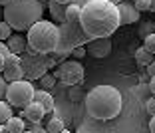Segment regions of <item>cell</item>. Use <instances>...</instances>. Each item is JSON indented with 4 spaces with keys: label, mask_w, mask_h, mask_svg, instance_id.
<instances>
[{
    "label": "cell",
    "mask_w": 155,
    "mask_h": 133,
    "mask_svg": "<svg viewBox=\"0 0 155 133\" xmlns=\"http://www.w3.org/2000/svg\"><path fill=\"white\" fill-rule=\"evenodd\" d=\"M80 24L91 40L94 38H110L121 26L117 6L111 4L110 0H94L90 4L82 6Z\"/></svg>",
    "instance_id": "cell-1"
},
{
    "label": "cell",
    "mask_w": 155,
    "mask_h": 133,
    "mask_svg": "<svg viewBox=\"0 0 155 133\" xmlns=\"http://www.w3.org/2000/svg\"><path fill=\"white\" fill-rule=\"evenodd\" d=\"M86 111L90 117L97 121H110L115 119L121 113L123 99L119 89L114 86H96L91 87V92L86 93Z\"/></svg>",
    "instance_id": "cell-2"
},
{
    "label": "cell",
    "mask_w": 155,
    "mask_h": 133,
    "mask_svg": "<svg viewBox=\"0 0 155 133\" xmlns=\"http://www.w3.org/2000/svg\"><path fill=\"white\" fill-rule=\"evenodd\" d=\"M44 16V2L42 0H10L2 8V18L12 26L16 32L30 30Z\"/></svg>",
    "instance_id": "cell-3"
},
{
    "label": "cell",
    "mask_w": 155,
    "mask_h": 133,
    "mask_svg": "<svg viewBox=\"0 0 155 133\" xmlns=\"http://www.w3.org/2000/svg\"><path fill=\"white\" fill-rule=\"evenodd\" d=\"M28 48L38 54H52L58 48L60 26L52 20H40L28 30Z\"/></svg>",
    "instance_id": "cell-4"
},
{
    "label": "cell",
    "mask_w": 155,
    "mask_h": 133,
    "mask_svg": "<svg viewBox=\"0 0 155 133\" xmlns=\"http://www.w3.org/2000/svg\"><path fill=\"white\" fill-rule=\"evenodd\" d=\"M91 38L86 34V30L82 28L80 20L78 22H62L60 24V40H58V48L52 54L56 58H66V56H72V52L80 46H87V42Z\"/></svg>",
    "instance_id": "cell-5"
},
{
    "label": "cell",
    "mask_w": 155,
    "mask_h": 133,
    "mask_svg": "<svg viewBox=\"0 0 155 133\" xmlns=\"http://www.w3.org/2000/svg\"><path fill=\"white\" fill-rule=\"evenodd\" d=\"M20 62L24 68V79H30V82L40 79L44 73H48L50 68L58 66V58L54 54H38L30 48L20 56Z\"/></svg>",
    "instance_id": "cell-6"
},
{
    "label": "cell",
    "mask_w": 155,
    "mask_h": 133,
    "mask_svg": "<svg viewBox=\"0 0 155 133\" xmlns=\"http://www.w3.org/2000/svg\"><path fill=\"white\" fill-rule=\"evenodd\" d=\"M34 83L30 79H18V82L8 83V89H6V97L4 99L8 101L12 107H18V109H24L28 103L34 101Z\"/></svg>",
    "instance_id": "cell-7"
},
{
    "label": "cell",
    "mask_w": 155,
    "mask_h": 133,
    "mask_svg": "<svg viewBox=\"0 0 155 133\" xmlns=\"http://www.w3.org/2000/svg\"><path fill=\"white\" fill-rule=\"evenodd\" d=\"M54 76L66 86H80L84 82V66L80 64L78 60H64L62 64L56 68Z\"/></svg>",
    "instance_id": "cell-8"
},
{
    "label": "cell",
    "mask_w": 155,
    "mask_h": 133,
    "mask_svg": "<svg viewBox=\"0 0 155 133\" xmlns=\"http://www.w3.org/2000/svg\"><path fill=\"white\" fill-rule=\"evenodd\" d=\"M2 76H4V79L8 83L18 82V79H24V68H22V62H20V56L12 54V52L6 56V64H4V72H2Z\"/></svg>",
    "instance_id": "cell-9"
},
{
    "label": "cell",
    "mask_w": 155,
    "mask_h": 133,
    "mask_svg": "<svg viewBox=\"0 0 155 133\" xmlns=\"http://www.w3.org/2000/svg\"><path fill=\"white\" fill-rule=\"evenodd\" d=\"M87 54H91L94 58H105L111 52V40L110 38H94L87 42Z\"/></svg>",
    "instance_id": "cell-10"
},
{
    "label": "cell",
    "mask_w": 155,
    "mask_h": 133,
    "mask_svg": "<svg viewBox=\"0 0 155 133\" xmlns=\"http://www.w3.org/2000/svg\"><path fill=\"white\" fill-rule=\"evenodd\" d=\"M117 12H119V22L121 24H135L139 22V10L135 8L133 4H129V2H121V4H117Z\"/></svg>",
    "instance_id": "cell-11"
},
{
    "label": "cell",
    "mask_w": 155,
    "mask_h": 133,
    "mask_svg": "<svg viewBox=\"0 0 155 133\" xmlns=\"http://www.w3.org/2000/svg\"><path fill=\"white\" fill-rule=\"evenodd\" d=\"M20 115H22L24 119H28L30 123H40V121L44 119V115H46V109L38 101H32V103H28V105L24 107Z\"/></svg>",
    "instance_id": "cell-12"
},
{
    "label": "cell",
    "mask_w": 155,
    "mask_h": 133,
    "mask_svg": "<svg viewBox=\"0 0 155 133\" xmlns=\"http://www.w3.org/2000/svg\"><path fill=\"white\" fill-rule=\"evenodd\" d=\"M6 46H8V50L12 52V54L22 56L24 52L28 50V40H26V36H20V34H12V36L6 40Z\"/></svg>",
    "instance_id": "cell-13"
},
{
    "label": "cell",
    "mask_w": 155,
    "mask_h": 133,
    "mask_svg": "<svg viewBox=\"0 0 155 133\" xmlns=\"http://www.w3.org/2000/svg\"><path fill=\"white\" fill-rule=\"evenodd\" d=\"M66 8H68V4H60L56 0H48V10H50V16L54 20V24L60 26L62 22H66Z\"/></svg>",
    "instance_id": "cell-14"
},
{
    "label": "cell",
    "mask_w": 155,
    "mask_h": 133,
    "mask_svg": "<svg viewBox=\"0 0 155 133\" xmlns=\"http://www.w3.org/2000/svg\"><path fill=\"white\" fill-rule=\"evenodd\" d=\"M34 101H38L42 107L46 109V113H52L54 111V97L48 89H36L34 93Z\"/></svg>",
    "instance_id": "cell-15"
},
{
    "label": "cell",
    "mask_w": 155,
    "mask_h": 133,
    "mask_svg": "<svg viewBox=\"0 0 155 133\" xmlns=\"http://www.w3.org/2000/svg\"><path fill=\"white\" fill-rule=\"evenodd\" d=\"M4 129L8 133H22L24 129H26V119H24V117H16V115H12V117L4 123Z\"/></svg>",
    "instance_id": "cell-16"
},
{
    "label": "cell",
    "mask_w": 155,
    "mask_h": 133,
    "mask_svg": "<svg viewBox=\"0 0 155 133\" xmlns=\"http://www.w3.org/2000/svg\"><path fill=\"white\" fill-rule=\"evenodd\" d=\"M153 60H155V56L151 54L149 50H145L143 46L135 50V62H137V66H145V68H147Z\"/></svg>",
    "instance_id": "cell-17"
},
{
    "label": "cell",
    "mask_w": 155,
    "mask_h": 133,
    "mask_svg": "<svg viewBox=\"0 0 155 133\" xmlns=\"http://www.w3.org/2000/svg\"><path fill=\"white\" fill-rule=\"evenodd\" d=\"M80 16H82V6L76 4V2L68 4V8H66V20L68 22H78Z\"/></svg>",
    "instance_id": "cell-18"
},
{
    "label": "cell",
    "mask_w": 155,
    "mask_h": 133,
    "mask_svg": "<svg viewBox=\"0 0 155 133\" xmlns=\"http://www.w3.org/2000/svg\"><path fill=\"white\" fill-rule=\"evenodd\" d=\"M46 129H48L50 133H60V131H64V129H66V125H64V121H62V117L54 115V117H50V119H48Z\"/></svg>",
    "instance_id": "cell-19"
},
{
    "label": "cell",
    "mask_w": 155,
    "mask_h": 133,
    "mask_svg": "<svg viewBox=\"0 0 155 133\" xmlns=\"http://www.w3.org/2000/svg\"><path fill=\"white\" fill-rule=\"evenodd\" d=\"M10 117H12V105L6 99H0V123L4 125Z\"/></svg>",
    "instance_id": "cell-20"
},
{
    "label": "cell",
    "mask_w": 155,
    "mask_h": 133,
    "mask_svg": "<svg viewBox=\"0 0 155 133\" xmlns=\"http://www.w3.org/2000/svg\"><path fill=\"white\" fill-rule=\"evenodd\" d=\"M56 82H58V78H56L54 73H44V76L40 78L42 89H52V87L56 86Z\"/></svg>",
    "instance_id": "cell-21"
},
{
    "label": "cell",
    "mask_w": 155,
    "mask_h": 133,
    "mask_svg": "<svg viewBox=\"0 0 155 133\" xmlns=\"http://www.w3.org/2000/svg\"><path fill=\"white\" fill-rule=\"evenodd\" d=\"M70 99L72 101H80L84 97V99H86V93H84V89H82V83H80V86H70Z\"/></svg>",
    "instance_id": "cell-22"
},
{
    "label": "cell",
    "mask_w": 155,
    "mask_h": 133,
    "mask_svg": "<svg viewBox=\"0 0 155 133\" xmlns=\"http://www.w3.org/2000/svg\"><path fill=\"white\" fill-rule=\"evenodd\" d=\"M10 36H12V26L6 20H2L0 22V42H6Z\"/></svg>",
    "instance_id": "cell-23"
},
{
    "label": "cell",
    "mask_w": 155,
    "mask_h": 133,
    "mask_svg": "<svg viewBox=\"0 0 155 133\" xmlns=\"http://www.w3.org/2000/svg\"><path fill=\"white\" fill-rule=\"evenodd\" d=\"M143 48L149 50L151 54L155 56V34H147V36L143 38Z\"/></svg>",
    "instance_id": "cell-24"
},
{
    "label": "cell",
    "mask_w": 155,
    "mask_h": 133,
    "mask_svg": "<svg viewBox=\"0 0 155 133\" xmlns=\"http://www.w3.org/2000/svg\"><path fill=\"white\" fill-rule=\"evenodd\" d=\"M133 6H135L139 12H149L151 10V2L149 0H133Z\"/></svg>",
    "instance_id": "cell-25"
},
{
    "label": "cell",
    "mask_w": 155,
    "mask_h": 133,
    "mask_svg": "<svg viewBox=\"0 0 155 133\" xmlns=\"http://www.w3.org/2000/svg\"><path fill=\"white\" fill-rule=\"evenodd\" d=\"M86 56H87L86 46H80V48H76V50L72 52V58H74V60H82V58H86Z\"/></svg>",
    "instance_id": "cell-26"
},
{
    "label": "cell",
    "mask_w": 155,
    "mask_h": 133,
    "mask_svg": "<svg viewBox=\"0 0 155 133\" xmlns=\"http://www.w3.org/2000/svg\"><path fill=\"white\" fill-rule=\"evenodd\" d=\"M6 89H8V82L4 79V76H0V99L6 97Z\"/></svg>",
    "instance_id": "cell-27"
},
{
    "label": "cell",
    "mask_w": 155,
    "mask_h": 133,
    "mask_svg": "<svg viewBox=\"0 0 155 133\" xmlns=\"http://www.w3.org/2000/svg\"><path fill=\"white\" fill-rule=\"evenodd\" d=\"M145 109H147V113H149V115H155V96L151 97L149 101H147V105H145Z\"/></svg>",
    "instance_id": "cell-28"
},
{
    "label": "cell",
    "mask_w": 155,
    "mask_h": 133,
    "mask_svg": "<svg viewBox=\"0 0 155 133\" xmlns=\"http://www.w3.org/2000/svg\"><path fill=\"white\" fill-rule=\"evenodd\" d=\"M32 131H34V133H50L48 129H44V127H42L40 123H32Z\"/></svg>",
    "instance_id": "cell-29"
},
{
    "label": "cell",
    "mask_w": 155,
    "mask_h": 133,
    "mask_svg": "<svg viewBox=\"0 0 155 133\" xmlns=\"http://www.w3.org/2000/svg\"><path fill=\"white\" fill-rule=\"evenodd\" d=\"M0 54H2V56H8L10 54L8 46H6V42H0Z\"/></svg>",
    "instance_id": "cell-30"
},
{
    "label": "cell",
    "mask_w": 155,
    "mask_h": 133,
    "mask_svg": "<svg viewBox=\"0 0 155 133\" xmlns=\"http://www.w3.org/2000/svg\"><path fill=\"white\" fill-rule=\"evenodd\" d=\"M147 73H149L151 78H153V76H155V60H153V62H151V64H149V66H147Z\"/></svg>",
    "instance_id": "cell-31"
},
{
    "label": "cell",
    "mask_w": 155,
    "mask_h": 133,
    "mask_svg": "<svg viewBox=\"0 0 155 133\" xmlns=\"http://www.w3.org/2000/svg\"><path fill=\"white\" fill-rule=\"evenodd\" d=\"M4 64H6V56H2V54H0V73L4 72Z\"/></svg>",
    "instance_id": "cell-32"
},
{
    "label": "cell",
    "mask_w": 155,
    "mask_h": 133,
    "mask_svg": "<svg viewBox=\"0 0 155 133\" xmlns=\"http://www.w3.org/2000/svg\"><path fill=\"white\" fill-rule=\"evenodd\" d=\"M149 131L155 133V115H151V121H149Z\"/></svg>",
    "instance_id": "cell-33"
},
{
    "label": "cell",
    "mask_w": 155,
    "mask_h": 133,
    "mask_svg": "<svg viewBox=\"0 0 155 133\" xmlns=\"http://www.w3.org/2000/svg\"><path fill=\"white\" fill-rule=\"evenodd\" d=\"M149 89H151V93L155 96V76L151 78V83H149Z\"/></svg>",
    "instance_id": "cell-34"
},
{
    "label": "cell",
    "mask_w": 155,
    "mask_h": 133,
    "mask_svg": "<svg viewBox=\"0 0 155 133\" xmlns=\"http://www.w3.org/2000/svg\"><path fill=\"white\" fill-rule=\"evenodd\" d=\"M90 2H94V0H76V4H80V6H86Z\"/></svg>",
    "instance_id": "cell-35"
},
{
    "label": "cell",
    "mask_w": 155,
    "mask_h": 133,
    "mask_svg": "<svg viewBox=\"0 0 155 133\" xmlns=\"http://www.w3.org/2000/svg\"><path fill=\"white\" fill-rule=\"evenodd\" d=\"M56 2H60V4H72V2H76V0H56Z\"/></svg>",
    "instance_id": "cell-36"
},
{
    "label": "cell",
    "mask_w": 155,
    "mask_h": 133,
    "mask_svg": "<svg viewBox=\"0 0 155 133\" xmlns=\"http://www.w3.org/2000/svg\"><path fill=\"white\" fill-rule=\"evenodd\" d=\"M149 2H151V10L149 12H155V0H149Z\"/></svg>",
    "instance_id": "cell-37"
},
{
    "label": "cell",
    "mask_w": 155,
    "mask_h": 133,
    "mask_svg": "<svg viewBox=\"0 0 155 133\" xmlns=\"http://www.w3.org/2000/svg\"><path fill=\"white\" fill-rule=\"evenodd\" d=\"M8 2H10V0H0V6H2V8H4V6L8 4Z\"/></svg>",
    "instance_id": "cell-38"
},
{
    "label": "cell",
    "mask_w": 155,
    "mask_h": 133,
    "mask_svg": "<svg viewBox=\"0 0 155 133\" xmlns=\"http://www.w3.org/2000/svg\"><path fill=\"white\" fill-rule=\"evenodd\" d=\"M110 2H111V4H115V6H117V4H121L123 0H110Z\"/></svg>",
    "instance_id": "cell-39"
},
{
    "label": "cell",
    "mask_w": 155,
    "mask_h": 133,
    "mask_svg": "<svg viewBox=\"0 0 155 133\" xmlns=\"http://www.w3.org/2000/svg\"><path fill=\"white\" fill-rule=\"evenodd\" d=\"M0 133H8V131L4 129V125H2V123H0Z\"/></svg>",
    "instance_id": "cell-40"
},
{
    "label": "cell",
    "mask_w": 155,
    "mask_h": 133,
    "mask_svg": "<svg viewBox=\"0 0 155 133\" xmlns=\"http://www.w3.org/2000/svg\"><path fill=\"white\" fill-rule=\"evenodd\" d=\"M22 133H34V131H32V129H24Z\"/></svg>",
    "instance_id": "cell-41"
},
{
    "label": "cell",
    "mask_w": 155,
    "mask_h": 133,
    "mask_svg": "<svg viewBox=\"0 0 155 133\" xmlns=\"http://www.w3.org/2000/svg\"><path fill=\"white\" fill-rule=\"evenodd\" d=\"M60 133H74V131H68V129H64V131H60Z\"/></svg>",
    "instance_id": "cell-42"
},
{
    "label": "cell",
    "mask_w": 155,
    "mask_h": 133,
    "mask_svg": "<svg viewBox=\"0 0 155 133\" xmlns=\"http://www.w3.org/2000/svg\"><path fill=\"white\" fill-rule=\"evenodd\" d=\"M153 30H155V22H153Z\"/></svg>",
    "instance_id": "cell-43"
},
{
    "label": "cell",
    "mask_w": 155,
    "mask_h": 133,
    "mask_svg": "<svg viewBox=\"0 0 155 133\" xmlns=\"http://www.w3.org/2000/svg\"><path fill=\"white\" fill-rule=\"evenodd\" d=\"M42 2H46V0H42Z\"/></svg>",
    "instance_id": "cell-44"
}]
</instances>
